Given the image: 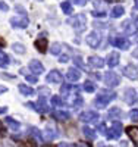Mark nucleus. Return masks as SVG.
I'll return each mask as SVG.
<instances>
[{"instance_id":"nucleus-54","label":"nucleus","mask_w":138,"mask_h":147,"mask_svg":"<svg viewBox=\"0 0 138 147\" xmlns=\"http://www.w3.org/2000/svg\"><path fill=\"white\" fill-rule=\"evenodd\" d=\"M135 21H137V22H138V16H137V18H135Z\"/></svg>"},{"instance_id":"nucleus-4","label":"nucleus","mask_w":138,"mask_h":147,"mask_svg":"<svg viewBox=\"0 0 138 147\" xmlns=\"http://www.w3.org/2000/svg\"><path fill=\"white\" fill-rule=\"evenodd\" d=\"M104 84L107 85V87H116V85H119L120 84V77L118 75L116 72H113V71H109V72H106V75H104Z\"/></svg>"},{"instance_id":"nucleus-28","label":"nucleus","mask_w":138,"mask_h":147,"mask_svg":"<svg viewBox=\"0 0 138 147\" xmlns=\"http://www.w3.org/2000/svg\"><path fill=\"white\" fill-rule=\"evenodd\" d=\"M82 134H84V137H87L88 140H94L96 138V131L91 129L90 127H84L82 128Z\"/></svg>"},{"instance_id":"nucleus-39","label":"nucleus","mask_w":138,"mask_h":147,"mask_svg":"<svg viewBox=\"0 0 138 147\" xmlns=\"http://www.w3.org/2000/svg\"><path fill=\"white\" fill-rule=\"evenodd\" d=\"M25 80H27L28 82H31V84H37V81H38V77L37 75H25Z\"/></svg>"},{"instance_id":"nucleus-50","label":"nucleus","mask_w":138,"mask_h":147,"mask_svg":"<svg viewBox=\"0 0 138 147\" xmlns=\"http://www.w3.org/2000/svg\"><path fill=\"white\" fill-rule=\"evenodd\" d=\"M7 112V107H0V115L2 113H6Z\"/></svg>"},{"instance_id":"nucleus-13","label":"nucleus","mask_w":138,"mask_h":147,"mask_svg":"<svg viewBox=\"0 0 138 147\" xmlns=\"http://www.w3.org/2000/svg\"><path fill=\"white\" fill-rule=\"evenodd\" d=\"M79 91V87L77 85H71V84H63L60 87V94L63 97H71L72 94L71 93H78Z\"/></svg>"},{"instance_id":"nucleus-45","label":"nucleus","mask_w":138,"mask_h":147,"mask_svg":"<svg viewBox=\"0 0 138 147\" xmlns=\"http://www.w3.org/2000/svg\"><path fill=\"white\" fill-rule=\"evenodd\" d=\"M72 2H73L75 5H78V6H84V5L87 3V0H72Z\"/></svg>"},{"instance_id":"nucleus-35","label":"nucleus","mask_w":138,"mask_h":147,"mask_svg":"<svg viewBox=\"0 0 138 147\" xmlns=\"http://www.w3.org/2000/svg\"><path fill=\"white\" fill-rule=\"evenodd\" d=\"M31 134L32 136L38 140V141H44V137L41 136V132H40V129H37V128H31Z\"/></svg>"},{"instance_id":"nucleus-42","label":"nucleus","mask_w":138,"mask_h":147,"mask_svg":"<svg viewBox=\"0 0 138 147\" xmlns=\"http://www.w3.org/2000/svg\"><path fill=\"white\" fill-rule=\"evenodd\" d=\"M15 9H16V12H19V13H21V16H25V13H27V12H25V9H24L21 5L15 6Z\"/></svg>"},{"instance_id":"nucleus-21","label":"nucleus","mask_w":138,"mask_h":147,"mask_svg":"<svg viewBox=\"0 0 138 147\" xmlns=\"http://www.w3.org/2000/svg\"><path fill=\"white\" fill-rule=\"evenodd\" d=\"M119 53H116V52H112L109 56H107V65L110 66V68H115L116 65H119Z\"/></svg>"},{"instance_id":"nucleus-18","label":"nucleus","mask_w":138,"mask_h":147,"mask_svg":"<svg viewBox=\"0 0 138 147\" xmlns=\"http://www.w3.org/2000/svg\"><path fill=\"white\" fill-rule=\"evenodd\" d=\"M59 136V132H57V129L53 127V125H47V128H46V131H44V140H55L56 137Z\"/></svg>"},{"instance_id":"nucleus-25","label":"nucleus","mask_w":138,"mask_h":147,"mask_svg":"<svg viewBox=\"0 0 138 147\" xmlns=\"http://www.w3.org/2000/svg\"><path fill=\"white\" fill-rule=\"evenodd\" d=\"M6 124L9 125V128L12 131H19V128H21V124L18 121H15L13 118H6Z\"/></svg>"},{"instance_id":"nucleus-12","label":"nucleus","mask_w":138,"mask_h":147,"mask_svg":"<svg viewBox=\"0 0 138 147\" xmlns=\"http://www.w3.org/2000/svg\"><path fill=\"white\" fill-rule=\"evenodd\" d=\"M123 100H125V103H128V105H134L137 102V93H135V90L131 88V87L125 88V91H123Z\"/></svg>"},{"instance_id":"nucleus-47","label":"nucleus","mask_w":138,"mask_h":147,"mask_svg":"<svg viewBox=\"0 0 138 147\" xmlns=\"http://www.w3.org/2000/svg\"><path fill=\"white\" fill-rule=\"evenodd\" d=\"M7 91V88L5 87V85H0V94H2V93H6Z\"/></svg>"},{"instance_id":"nucleus-20","label":"nucleus","mask_w":138,"mask_h":147,"mask_svg":"<svg viewBox=\"0 0 138 147\" xmlns=\"http://www.w3.org/2000/svg\"><path fill=\"white\" fill-rule=\"evenodd\" d=\"M127 134L131 138V141L138 147V127H128L127 128Z\"/></svg>"},{"instance_id":"nucleus-33","label":"nucleus","mask_w":138,"mask_h":147,"mask_svg":"<svg viewBox=\"0 0 138 147\" xmlns=\"http://www.w3.org/2000/svg\"><path fill=\"white\" fill-rule=\"evenodd\" d=\"M12 49H13V52L18 53V55H24V53H25V46L21 44V43H13Z\"/></svg>"},{"instance_id":"nucleus-55","label":"nucleus","mask_w":138,"mask_h":147,"mask_svg":"<svg viewBox=\"0 0 138 147\" xmlns=\"http://www.w3.org/2000/svg\"><path fill=\"white\" fill-rule=\"evenodd\" d=\"M38 2H43V0H38Z\"/></svg>"},{"instance_id":"nucleus-53","label":"nucleus","mask_w":138,"mask_h":147,"mask_svg":"<svg viewBox=\"0 0 138 147\" xmlns=\"http://www.w3.org/2000/svg\"><path fill=\"white\" fill-rule=\"evenodd\" d=\"M3 131V125H2V122H0V132Z\"/></svg>"},{"instance_id":"nucleus-48","label":"nucleus","mask_w":138,"mask_h":147,"mask_svg":"<svg viewBox=\"0 0 138 147\" xmlns=\"http://www.w3.org/2000/svg\"><path fill=\"white\" fill-rule=\"evenodd\" d=\"M57 147H71V144L69 143H60Z\"/></svg>"},{"instance_id":"nucleus-22","label":"nucleus","mask_w":138,"mask_h":147,"mask_svg":"<svg viewBox=\"0 0 138 147\" xmlns=\"http://www.w3.org/2000/svg\"><path fill=\"white\" fill-rule=\"evenodd\" d=\"M120 116H122V110L119 107H112L106 115L107 119H119Z\"/></svg>"},{"instance_id":"nucleus-32","label":"nucleus","mask_w":138,"mask_h":147,"mask_svg":"<svg viewBox=\"0 0 138 147\" xmlns=\"http://www.w3.org/2000/svg\"><path fill=\"white\" fill-rule=\"evenodd\" d=\"M50 102H52V105L56 106V107H62V106H63V100H62L60 96H52Z\"/></svg>"},{"instance_id":"nucleus-6","label":"nucleus","mask_w":138,"mask_h":147,"mask_svg":"<svg viewBox=\"0 0 138 147\" xmlns=\"http://www.w3.org/2000/svg\"><path fill=\"white\" fill-rule=\"evenodd\" d=\"M85 41H87V44H88L90 47L97 49L100 46V41H102V35H100V32H97V31H93V32H90L88 35H87Z\"/></svg>"},{"instance_id":"nucleus-24","label":"nucleus","mask_w":138,"mask_h":147,"mask_svg":"<svg viewBox=\"0 0 138 147\" xmlns=\"http://www.w3.org/2000/svg\"><path fill=\"white\" fill-rule=\"evenodd\" d=\"M10 63V60H9V56L0 49V68H7Z\"/></svg>"},{"instance_id":"nucleus-41","label":"nucleus","mask_w":138,"mask_h":147,"mask_svg":"<svg viewBox=\"0 0 138 147\" xmlns=\"http://www.w3.org/2000/svg\"><path fill=\"white\" fill-rule=\"evenodd\" d=\"M91 15L94 18H102V16H106V12L104 10H94V12H91Z\"/></svg>"},{"instance_id":"nucleus-15","label":"nucleus","mask_w":138,"mask_h":147,"mask_svg":"<svg viewBox=\"0 0 138 147\" xmlns=\"http://www.w3.org/2000/svg\"><path fill=\"white\" fill-rule=\"evenodd\" d=\"M30 71L34 74V75L38 77L44 72V66H43V63L40 62V60H31L30 62Z\"/></svg>"},{"instance_id":"nucleus-46","label":"nucleus","mask_w":138,"mask_h":147,"mask_svg":"<svg viewBox=\"0 0 138 147\" xmlns=\"http://www.w3.org/2000/svg\"><path fill=\"white\" fill-rule=\"evenodd\" d=\"M100 132H102V134H104V136H106V132H107V129H106L104 124H102V125H100Z\"/></svg>"},{"instance_id":"nucleus-34","label":"nucleus","mask_w":138,"mask_h":147,"mask_svg":"<svg viewBox=\"0 0 138 147\" xmlns=\"http://www.w3.org/2000/svg\"><path fill=\"white\" fill-rule=\"evenodd\" d=\"M37 91H38V94H40V99H46V97L50 96V90L47 87H40Z\"/></svg>"},{"instance_id":"nucleus-23","label":"nucleus","mask_w":138,"mask_h":147,"mask_svg":"<svg viewBox=\"0 0 138 147\" xmlns=\"http://www.w3.org/2000/svg\"><path fill=\"white\" fill-rule=\"evenodd\" d=\"M53 118L55 119H57V121H68V119H71V113L69 112H65V110H59V112H55L53 113Z\"/></svg>"},{"instance_id":"nucleus-16","label":"nucleus","mask_w":138,"mask_h":147,"mask_svg":"<svg viewBox=\"0 0 138 147\" xmlns=\"http://www.w3.org/2000/svg\"><path fill=\"white\" fill-rule=\"evenodd\" d=\"M47 44H48V41H47V37H46L44 34H41L38 38L35 40V43H34V46L38 49V52H40V53H44V52H46Z\"/></svg>"},{"instance_id":"nucleus-44","label":"nucleus","mask_w":138,"mask_h":147,"mask_svg":"<svg viewBox=\"0 0 138 147\" xmlns=\"http://www.w3.org/2000/svg\"><path fill=\"white\" fill-rule=\"evenodd\" d=\"M68 60H69V57H68L66 55H60V56H59V62H62V63H66Z\"/></svg>"},{"instance_id":"nucleus-9","label":"nucleus","mask_w":138,"mask_h":147,"mask_svg":"<svg viewBox=\"0 0 138 147\" xmlns=\"http://www.w3.org/2000/svg\"><path fill=\"white\" fill-rule=\"evenodd\" d=\"M10 24L13 28H27L28 24H30V19H28L27 15L25 16H15V18L10 19Z\"/></svg>"},{"instance_id":"nucleus-49","label":"nucleus","mask_w":138,"mask_h":147,"mask_svg":"<svg viewBox=\"0 0 138 147\" xmlns=\"http://www.w3.org/2000/svg\"><path fill=\"white\" fill-rule=\"evenodd\" d=\"M132 57H135V59H138V49H135V50L132 52Z\"/></svg>"},{"instance_id":"nucleus-3","label":"nucleus","mask_w":138,"mask_h":147,"mask_svg":"<svg viewBox=\"0 0 138 147\" xmlns=\"http://www.w3.org/2000/svg\"><path fill=\"white\" fill-rule=\"evenodd\" d=\"M109 43L113 44L118 49H122V50H127V49H129V46H131V41L127 38V37H115V35H112L109 38Z\"/></svg>"},{"instance_id":"nucleus-30","label":"nucleus","mask_w":138,"mask_h":147,"mask_svg":"<svg viewBox=\"0 0 138 147\" xmlns=\"http://www.w3.org/2000/svg\"><path fill=\"white\" fill-rule=\"evenodd\" d=\"M60 9L63 10V13L72 15V3L71 2H62L60 3Z\"/></svg>"},{"instance_id":"nucleus-40","label":"nucleus","mask_w":138,"mask_h":147,"mask_svg":"<svg viewBox=\"0 0 138 147\" xmlns=\"http://www.w3.org/2000/svg\"><path fill=\"white\" fill-rule=\"evenodd\" d=\"M94 28H98V30H104V28H107V24H104V22H98V21H94Z\"/></svg>"},{"instance_id":"nucleus-43","label":"nucleus","mask_w":138,"mask_h":147,"mask_svg":"<svg viewBox=\"0 0 138 147\" xmlns=\"http://www.w3.org/2000/svg\"><path fill=\"white\" fill-rule=\"evenodd\" d=\"M0 10H3V12H7L9 10V6L5 2H2V0H0Z\"/></svg>"},{"instance_id":"nucleus-52","label":"nucleus","mask_w":138,"mask_h":147,"mask_svg":"<svg viewBox=\"0 0 138 147\" xmlns=\"http://www.w3.org/2000/svg\"><path fill=\"white\" fill-rule=\"evenodd\" d=\"M107 3H110V2H119V0H106Z\"/></svg>"},{"instance_id":"nucleus-36","label":"nucleus","mask_w":138,"mask_h":147,"mask_svg":"<svg viewBox=\"0 0 138 147\" xmlns=\"http://www.w3.org/2000/svg\"><path fill=\"white\" fill-rule=\"evenodd\" d=\"M73 63H75V65H77L78 68H81V69H84V71L87 69V68H85V65H84V62H82V59H81L79 56H75V57H73Z\"/></svg>"},{"instance_id":"nucleus-56","label":"nucleus","mask_w":138,"mask_h":147,"mask_svg":"<svg viewBox=\"0 0 138 147\" xmlns=\"http://www.w3.org/2000/svg\"><path fill=\"white\" fill-rule=\"evenodd\" d=\"M137 41H138V38H137Z\"/></svg>"},{"instance_id":"nucleus-38","label":"nucleus","mask_w":138,"mask_h":147,"mask_svg":"<svg viewBox=\"0 0 138 147\" xmlns=\"http://www.w3.org/2000/svg\"><path fill=\"white\" fill-rule=\"evenodd\" d=\"M129 119L134 121V122L138 121V109H132L131 110V112H129Z\"/></svg>"},{"instance_id":"nucleus-2","label":"nucleus","mask_w":138,"mask_h":147,"mask_svg":"<svg viewBox=\"0 0 138 147\" xmlns=\"http://www.w3.org/2000/svg\"><path fill=\"white\" fill-rule=\"evenodd\" d=\"M68 24H71L73 30H77L78 32H81V31H84L85 27H87V25H85V24H87V18H85L84 13H78V15L69 18V19H68Z\"/></svg>"},{"instance_id":"nucleus-10","label":"nucleus","mask_w":138,"mask_h":147,"mask_svg":"<svg viewBox=\"0 0 138 147\" xmlns=\"http://www.w3.org/2000/svg\"><path fill=\"white\" fill-rule=\"evenodd\" d=\"M62 80H63V77H62L60 71H57V69L50 71L48 75L46 77V81H47L48 84H62Z\"/></svg>"},{"instance_id":"nucleus-31","label":"nucleus","mask_w":138,"mask_h":147,"mask_svg":"<svg viewBox=\"0 0 138 147\" xmlns=\"http://www.w3.org/2000/svg\"><path fill=\"white\" fill-rule=\"evenodd\" d=\"M60 52H62L60 43H53L52 46H50V53H52V55H59L60 56Z\"/></svg>"},{"instance_id":"nucleus-19","label":"nucleus","mask_w":138,"mask_h":147,"mask_svg":"<svg viewBox=\"0 0 138 147\" xmlns=\"http://www.w3.org/2000/svg\"><path fill=\"white\" fill-rule=\"evenodd\" d=\"M88 63L91 68H103L104 66V60L100 57V56H90L88 57Z\"/></svg>"},{"instance_id":"nucleus-57","label":"nucleus","mask_w":138,"mask_h":147,"mask_svg":"<svg viewBox=\"0 0 138 147\" xmlns=\"http://www.w3.org/2000/svg\"><path fill=\"white\" fill-rule=\"evenodd\" d=\"M107 147H110V146H107Z\"/></svg>"},{"instance_id":"nucleus-5","label":"nucleus","mask_w":138,"mask_h":147,"mask_svg":"<svg viewBox=\"0 0 138 147\" xmlns=\"http://www.w3.org/2000/svg\"><path fill=\"white\" fill-rule=\"evenodd\" d=\"M122 124L119 121H115L113 122V125H112V128L110 129H107V132H106V137L107 138H119L120 136H122Z\"/></svg>"},{"instance_id":"nucleus-26","label":"nucleus","mask_w":138,"mask_h":147,"mask_svg":"<svg viewBox=\"0 0 138 147\" xmlns=\"http://www.w3.org/2000/svg\"><path fill=\"white\" fill-rule=\"evenodd\" d=\"M19 91H21L24 96H32V94L35 93L34 88L28 87V85H25V84H19Z\"/></svg>"},{"instance_id":"nucleus-37","label":"nucleus","mask_w":138,"mask_h":147,"mask_svg":"<svg viewBox=\"0 0 138 147\" xmlns=\"http://www.w3.org/2000/svg\"><path fill=\"white\" fill-rule=\"evenodd\" d=\"M84 105V99H82V97H77V100H75L73 103H72V107H75V109H78V107H81Z\"/></svg>"},{"instance_id":"nucleus-11","label":"nucleus","mask_w":138,"mask_h":147,"mask_svg":"<svg viewBox=\"0 0 138 147\" xmlns=\"http://www.w3.org/2000/svg\"><path fill=\"white\" fill-rule=\"evenodd\" d=\"M100 118V115L94 110H87V112H82L79 115V119L82 122H97V119Z\"/></svg>"},{"instance_id":"nucleus-14","label":"nucleus","mask_w":138,"mask_h":147,"mask_svg":"<svg viewBox=\"0 0 138 147\" xmlns=\"http://www.w3.org/2000/svg\"><path fill=\"white\" fill-rule=\"evenodd\" d=\"M123 75L127 77V78H129V80H137L138 78V68L137 66H134V65H127L123 68Z\"/></svg>"},{"instance_id":"nucleus-7","label":"nucleus","mask_w":138,"mask_h":147,"mask_svg":"<svg viewBox=\"0 0 138 147\" xmlns=\"http://www.w3.org/2000/svg\"><path fill=\"white\" fill-rule=\"evenodd\" d=\"M28 107H31L35 112H40V113H44V112H48V106L46 103V99H40L37 103H32V102H28L27 103Z\"/></svg>"},{"instance_id":"nucleus-17","label":"nucleus","mask_w":138,"mask_h":147,"mask_svg":"<svg viewBox=\"0 0 138 147\" xmlns=\"http://www.w3.org/2000/svg\"><path fill=\"white\" fill-rule=\"evenodd\" d=\"M66 78H68V81H71V82L78 81V80L81 78V72H79V69H77V68H69L68 72H66Z\"/></svg>"},{"instance_id":"nucleus-8","label":"nucleus","mask_w":138,"mask_h":147,"mask_svg":"<svg viewBox=\"0 0 138 147\" xmlns=\"http://www.w3.org/2000/svg\"><path fill=\"white\" fill-rule=\"evenodd\" d=\"M122 30H123V32L127 34V35H134L138 31V25H137L134 21L127 19V21L122 22Z\"/></svg>"},{"instance_id":"nucleus-27","label":"nucleus","mask_w":138,"mask_h":147,"mask_svg":"<svg viewBox=\"0 0 138 147\" xmlns=\"http://www.w3.org/2000/svg\"><path fill=\"white\" fill-rule=\"evenodd\" d=\"M125 13V9L122 7V6H115L113 9H112V12H110V16L112 18H119V16H122Z\"/></svg>"},{"instance_id":"nucleus-1","label":"nucleus","mask_w":138,"mask_h":147,"mask_svg":"<svg viewBox=\"0 0 138 147\" xmlns=\"http://www.w3.org/2000/svg\"><path fill=\"white\" fill-rule=\"evenodd\" d=\"M116 93L115 91H109V90H103L102 93H100L97 97H96V100H94V105L98 107V109H103L106 107L112 100H115L116 99Z\"/></svg>"},{"instance_id":"nucleus-29","label":"nucleus","mask_w":138,"mask_h":147,"mask_svg":"<svg viewBox=\"0 0 138 147\" xmlns=\"http://www.w3.org/2000/svg\"><path fill=\"white\" fill-rule=\"evenodd\" d=\"M82 88H84V91H87V93H93V91H96L97 85H96L93 81H85L84 85H82Z\"/></svg>"},{"instance_id":"nucleus-51","label":"nucleus","mask_w":138,"mask_h":147,"mask_svg":"<svg viewBox=\"0 0 138 147\" xmlns=\"http://www.w3.org/2000/svg\"><path fill=\"white\" fill-rule=\"evenodd\" d=\"M134 2H135V5H134V7L138 10V0H134Z\"/></svg>"}]
</instances>
